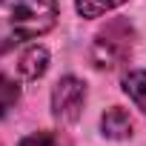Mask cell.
I'll return each mask as SVG.
<instances>
[{"instance_id":"3957f363","label":"cell","mask_w":146,"mask_h":146,"mask_svg":"<svg viewBox=\"0 0 146 146\" xmlns=\"http://www.w3.org/2000/svg\"><path fill=\"white\" fill-rule=\"evenodd\" d=\"M86 106V83L75 75H66L52 89V115L57 123H75Z\"/></svg>"},{"instance_id":"52a82bcc","label":"cell","mask_w":146,"mask_h":146,"mask_svg":"<svg viewBox=\"0 0 146 146\" xmlns=\"http://www.w3.org/2000/svg\"><path fill=\"white\" fill-rule=\"evenodd\" d=\"M123 3H129V0H75V9L80 17H103Z\"/></svg>"},{"instance_id":"ba28073f","label":"cell","mask_w":146,"mask_h":146,"mask_svg":"<svg viewBox=\"0 0 146 146\" xmlns=\"http://www.w3.org/2000/svg\"><path fill=\"white\" fill-rule=\"evenodd\" d=\"M17 100H20V86H17L9 75L0 72V117H6V115L17 106Z\"/></svg>"},{"instance_id":"8992f818","label":"cell","mask_w":146,"mask_h":146,"mask_svg":"<svg viewBox=\"0 0 146 146\" xmlns=\"http://www.w3.org/2000/svg\"><path fill=\"white\" fill-rule=\"evenodd\" d=\"M123 92L140 112H146V72L143 69H132L123 75Z\"/></svg>"},{"instance_id":"5b68a950","label":"cell","mask_w":146,"mask_h":146,"mask_svg":"<svg viewBox=\"0 0 146 146\" xmlns=\"http://www.w3.org/2000/svg\"><path fill=\"white\" fill-rule=\"evenodd\" d=\"M46 69H49V52H46V46H40V43H32V46L20 54V60H17V72H20L26 80L43 78Z\"/></svg>"},{"instance_id":"7a4b0ae2","label":"cell","mask_w":146,"mask_h":146,"mask_svg":"<svg viewBox=\"0 0 146 146\" xmlns=\"http://www.w3.org/2000/svg\"><path fill=\"white\" fill-rule=\"evenodd\" d=\"M132 49H135V29L129 20H109L92 40V63L98 69H117L123 66L129 57H132Z\"/></svg>"},{"instance_id":"6da1fadb","label":"cell","mask_w":146,"mask_h":146,"mask_svg":"<svg viewBox=\"0 0 146 146\" xmlns=\"http://www.w3.org/2000/svg\"><path fill=\"white\" fill-rule=\"evenodd\" d=\"M57 0H0V54L54 29Z\"/></svg>"},{"instance_id":"9c48e42d","label":"cell","mask_w":146,"mask_h":146,"mask_svg":"<svg viewBox=\"0 0 146 146\" xmlns=\"http://www.w3.org/2000/svg\"><path fill=\"white\" fill-rule=\"evenodd\" d=\"M20 146H69V140H66L60 132H49V129H43V132H32V135H26V137L20 140Z\"/></svg>"},{"instance_id":"277c9868","label":"cell","mask_w":146,"mask_h":146,"mask_svg":"<svg viewBox=\"0 0 146 146\" xmlns=\"http://www.w3.org/2000/svg\"><path fill=\"white\" fill-rule=\"evenodd\" d=\"M100 132L109 140H126V137H132V117H129V112L120 109V106L106 109L103 117H100Z\"/></svg>"}]
</instances>
